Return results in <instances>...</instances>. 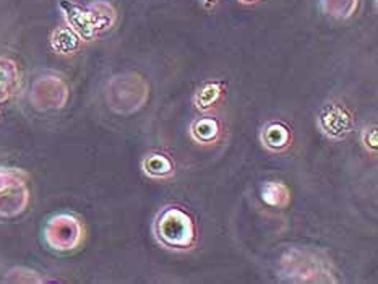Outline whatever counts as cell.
<instances>
[{
  "instance_id": "obj_1",
  "label": "cell",
  "mask_w": 378,
  "mask_h": 284,
  "mask_svg": "<svg viewBox=\"0 0 378 284\" xmlns=\"http://www.w3.org/2000/svg\"><path fill=\"white\" fill-rule=\"evenodd\" d=\"M150 99V85L141 75L133 72L114 77L108 83L106 101L114 112L128 116L145 106Z\"/></svg>"
},
{
  "instance_id": "obj_2",
  "label": "cell",
  "mask_w": 378,
  "mask_h": 284,
  "mask_svg": "<svg viewBox=\"0 0 378 284\" xmlns=\"http://www.w3.org/2000/svg\"><path fill=\"white\" fill-rule=\"evenodd\" d=\"M155 234L166 249L188 250L195 242V224L182 208L168 206L156 218Z\"/></svg>"
},
{
  "instance_id": "obj_3",
  "label": "cell",
  "mask_w": 378,
  "mask_h": 284,
  "mask_svg": "<svg viewBox=\"0 0 378 284\" xmlns=\"http://www.w3.org/2000/svg\"><path fill=\"white\" fill-rule=\"evenodd\" d=\"M281 273L289 281L328 283L335 281L325 260L307 250H289L281 258Z\"/></svg>"
},
{
  "instance_id": "obj_4",
  "label": "cell",
  "mask_w": 378,
  "mask_h": 284,
  "mask_svg": "<svg viewBox=\"0 0 378 284\" xmlns=\"http://www.w3.org/2000/svg\"><path fill=\"white\" fill-rule=\"evenodd\" d=\"M30 205L28 174L21 169L0 168V218H15Z\"/></svg>"
},
{
  "instance_id": "obj_5",
  "label": "cell",
  "mask_w": 378,
  "mask_h": 284,
  "mask_svg": "<svg viewBox=\"0 0 378 284\" xmlns=\"http://www.w3.org/2000/svg\"><path fill=\"white\" fill-rule=\"evenodd\" d=\"M44 239L55 252H72L85 239V227L75 214L59 213L46 224Z\"/></svg>"
},
{
  "instance_id": "obj_6",
  "label": "cell",
  "mask_w": 378,
  "mask_h": 284,
  "mask_svg": "<svg viewBox=\"0 0 378 284\" xmlns=\"http://www.w3.org/2000/svg\"><path fill=\"white\" fill-rule=\"evenodd\" d=\"M68 101V86L61 77L44 75L31 88V103L39 111L62 109Z\"/></svg>"
},
{
  "instance_id": "obj_7",
  "label": "cell",
  "mask_w": 378,
  "mask_h": 284,
  "mask_svg": "<svg viewBox=\"0 0 378 284\" xmlns=\"http://www.w3.org/2000/svg\"><path fill=\"white\" fill-rule=\"evenodd\" d=\"M317 122L320 130L333 140L346 139L352 130L351 114L339 104H326L318 114Z\"/></svg>"
},
{
  "instance_id": "obj_8",
  "label": "cell",
  "mask_w": 378,
  "mask_h": 284,
  "mask_svg": "<svg viewBox=\"0 0 378 284\" xmlns=\"http://www.w3.org/2000/svg\"><path fill=\"white\" fill-rule=\"evenodd\" d=\"M61 10L63 12V17H66L67 25L80 36V39L91 41L98 34L94 28L93 17H91L88 8L85 10V8L70 2V0H61Z\"/></svg>"
},
{
  "instance_id": "obj_9",
  "label": "cell",
  "mask_w": 378,
  "mask_h": 284,
  "mask_svg": "<svg viewBox=\"0 0 378 284\" xmlns=\"http://www.w3.org/2000/svg\"><path fill=\"white\" fill-rule=\"evenodd\" d=\"M260 140L270 151H281L290 143V132L284 123L270 122L261 130Z\"/></svg>"
},
{
  "instance_id": "obj_10",
  "label": "cell",
  "mask_w": 378,
  "mask_h": 284,
  "mask_svg": "<svg viewBox=\"0 0 378 284\" xmlns=\"http://www.w3.org/2000/svg\"><path fill=\"white\" fill-rule=\"evenodd\" d=\"M80 36L73 31L70 26H61L55 28L50 34V45L57 54L62 56H72L80 48Z\"/></svg>"
},
{
  "instance_id": "obj_11",
  "label": "cell",
  "mask_w": 378,
  "mask_h": 284,
  "mask_svg": "<svg viewBox=\"0 0 378 284\" xmlns=\"http://www.w3.org/2000/svg\"><path fill=\"white\" fill-rule=\"evenodd\" d=\"M20 85V73L17 63L10 59L0 57V103L7 101Z\"/></svg>"
},
{
  "instance_id": "obj_12",
  "label": "cell",
  "mask_w": 378,
  "mask_h": 284,
  "mask_svg": "<svg viewBox=\"0 0 378 284\" xmlns=\"http://www.w3.org/2000/svg\"><path fill=\"white\" fill-rule=\"evenodd\" d=\"M260 195L261 200H263L268 206H271V208L283 210L290 201V190L288 185L283 184V182H266V184L261 187Z\"/></svg>"
},
{
  "instance_id": "obj_13",
  "label": "cell",
  "mask_w": 378,
  "mask_h": 284,
  "mask_svg": "<svg viewBox=\"0 0 378 284\" xmlns=\"http://www.w3.org/2000/svg\"><path fill=\"white\" fill-rule=\"evenodd\" d=\"M190 135L197 143L210 145L218 139L219 135V123L213 117L197 119L190 125Z\"/></svg>"
},
{
  "instance_id": "obj_14",
  "label": "cell",
  "mask_w": 378,
  "mask_h": 284,
  "mask_svg": "<svg viewBox=\"0 0 378 284\" xmlns=\"http://www.w3.org/2000/svg\"><path fill=\"white\" fill-rule=\"evenodd\" d=\"M141 168L146 176L153 179L169 177L174 172V166L170 159L161 153H150L148 156L143 159Z\"/></svg>"
},
{
  "instance_id": "obj_15",
  "label": "cell",
  "mask_w": 378,
  "mask_h": 284,
  "mask_svg": "<svg viewBox=\"0 0 378 284\" xmlns=\"http://www.w3.org/2000/svg\"><path fill=\"white\" fill-rule=\"evenodd\" d=\"M88 10L91 13V17H93L96 33L99 34V33H103V31H108L112 28L117 15H115L114 7L110 6V3L99 0V2L91 3V6L88 7Z\"/></svg>"
},
{
  "instance_id": "obj_16",
  "label": "cell",
  "mask_w": 378,
  "mask_h": 284,
  "mask_svg": "<svg viewBox=\"0 0 378 284\" xmlns=\"http://www.w3.org/2000/svg\"><path fill=\"white\" fill-rule=\"evenodd\" d=\"M223 83L221 81H206L198 88L193 103H195L197 109L200 111H208L213 108V104L219 99L221 93H223Z\"/></svg>"
},
{
  "instance_id": "obj_17",
  "label": "cell",
  "mask_w": 378,
  "mask_h": 284,
  "mask_svg": "<svg viewBox=\"0 0 378 284\" xmlns=\"http://www.w3.org/2000/svg\"><path fill=\"white\" fill-rule=\"evenodd\" d=\"M325 13L335 18H349L356 12L357 0H321Z\"/></svg>"
},
{
  "instance_id": "obj_18",
  "label": "cell",
  "mask_w": 378,
  "mask_h": 284,
  "mask_svg": "<svg viewBox=\"0 0 378 284\" xmlns=\"http://www.w3.org/2000/svg\"><path fill=\"white\" fill-rule=\"evenodd\" d=\"M362 143L366 145L367 150H370L375 153L378 148V140H377V127L373 125L370 128H366L362 134Z\"/></svg>"
},
{
  "instance_id": "obj_19",
  "label": "cell",
  "mask_w": 378,
  "mask_h": 284,
  "mask_svg": "<svg viewBox=\"0 0 378 284\" xmlns=\"http://www.w3.org/2000/svg\"><path fill=\"white\" fill-rule=\"evenodd\" d=\"M203 2H205L206 6H215V2H216V0H203Z\"/></svg>"
},
{
  "instance_id": "obj_20",
  "label": "cell",
  "mask_w": 378,
  "mask_h": 284,
  "mask_svg": "<svg viewBox=\"0 0 378 284\" xmlns=\"http://www.w3.org/2000/svg\"><path fill=\"white\" fill-rule=\"evenodd\" d=\"M241 2H243V3H252V2H255V0H241Z\"/></svg>"
}]
</instances>
